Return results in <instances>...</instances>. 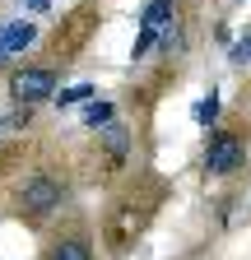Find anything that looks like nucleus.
Masks as SVG:
<instances>
[{
  "mask_svg": "<svg viewBox=\"0 0 251 260\" xmlns=\"http://www.w3.org/2000/svg\"><path fill=\"white\" fill-rule=\"evenodd\" d=\"M168 28H177L172 23V0H149V5H144V23H140V38H135V56H144L153 42H163V32Z\"/></svg>",
  "mask_w": 251,
  "mask_h": 260,
  "instance_id": "2",
  "label": "nucleus"
},
{
  "mask_svg": "<svg viewBox=\"0 0 251 260\" xmlns=\"http://www.w3.org/2000/svg\"><path fill=\"white\" fill-rule=\"evenodd\" d=\"M51 260H93V255H88L84 242H60V246L51 251Z\"/></svg>",
  "mask_w": 251,
  "mask_h": 260,
  "instance_id": "7",
  "label": "nucleus"
},
{
  "mask_svg": "<svg viewBox=\"0 0 251 260\" xmlns=\"http://www.w3.org/2000/svg\"><path fill=\"white\" fill-rule=\"evenodd\" d=\"M5 56H10V51H5V38H0V60H5Z\"/></svg>",
  "mask_w": 251,
  "mask_h": 260,
  "instance_id": "13",
  "label": "nucleus"
},
{
  "mask_svg": "<svg viewBox=\"0 0 251 260\" xmlns=\"http://www.w3.org/2000/svg\"><path fill=\"white\" fill-rule=\"evenodd\" d=\"M19 205H23V214H51V209L60 205V181H51V177H33V181L23 186Z\"/></svg>",
  "mask_w": 251,
  "mask_h": 260,
  "instance_id": "4",
  "label": "nucleus"
},
{
  "mask_svg": "<svg viewBox=\"0 0 251 260\" xmlns=\"http://www.w3.org/2000/svg\"><path fill=\"white\" fill-rule=\"evenodd\" d=\"M0 38H5V51L14 56V51H28V47H33V38H38V28L33 23H5V28H0Z\"/></svg>",
  "mask_w": 251,
  "mask_h": 260,
  "instance_id": "5",
  "label": "nucleus"
},
{
  "mask_svg": "<svg viewBox=\"0 0 251 260\" xmlns=\"http://www.w3.org/2000/svg\"><path fill=\"white\" fill-rule=\"evenodd\" d=\"M10 93L19 98L23 107H33V103H42V98H51V93H56V70H47V65L19 70V75L10 79Z\"/></svg>",
  "mask_w": 251,
  "mask_h": 260,
  "instance_id": "1",
  "label": "nucleus"
},
{
  "mask_svg": "<svg viewBox=\"0 0 251 260\" xmlns=\"http://www.w3.org/2000/svg\"><path fill=\"white\" fill-rule=\"evenodd\" d=\"M237 162H242V140L237 135H214L209 140V149H205V172L209 177H228V172H237Z\"/></svg>",
  "mask_w": 251,
  "mask_h": 260,
  "instance_id": "3",
  "label": "nucleus"
},
{
  "mask_svg": "<svg viewBox=\"0 0 251 260\" xmlns=\"http://www.w3.org/2000/svg\"><path fill=\"white\" fill-rule=\"evenodd\" d=\"M228 56H233V65H246V60H251V32L233 42V51H228Z\"/></svg>",
  "mask_w": 251,
  "mask_h": 260,
  "instance_id": "10",
  "label": "nucleus"
},
{
  "mask_svg": "<svg viewBox=\"0 0 251 260\" xmlns=\"http://www.w3.org/2000/svg\"><path fill=\"white\" fill-rule=\"evenodd\" d=\"M28 10H38V14H42V10H51V0H28Z\"/></svg>",
  "mask_w": 251,
  "mask_h": 260,
  "instance_id": "12",
  "label": "nucleus"
},
{
  "mask_svg": "<svg viewBox=\"0 0 251 260\" xmlns=\"http://www.w3.org/2000/svg\"><path fill=\"white\" fill-rule=\"evenodd\" d=\"M88 93H93V84H75V88H60V107H70V103H84Z\"/></svg>",
  "mask_w": 251,
  "mask_h": 260,
  "instance_id": "9",
  "label": "nucleus"
},
{
  "mask_svg": "<svg viewBox=\"0 0 251 260\" xmlns=\"http://www.w3.org/2000/svg\"><path fill=\"white\" fill-rule=\"evenodd\" d=\"M112 116H116L112 103H88L84 107V125H93V130H98V125H112Z\"/></svg>",
  "mask_w": 251,
  "mask_h": 260,
  "instance_id": "6",
  "label": "nucleus"
},
{
  "mask_svg": "<svg viewBox=\"0 0 251 260\" xmlns=\"http://www.w3.org/2000/svg\"><path fill=\"white\" fill-rule=\"evenodd\" d=\"M107 149H112V162H121V153H125V130H112V135H107Z\"/></svg>",
  "mask_w": 251,
  "mask_h": 260,
  "instance_id": "11",
  "label": "nucleus"
},
{
  "mask_svg": "<svg viewBox=\"0 0 251 260\" xmlns=\"http://www.w3.org/2000/svg\"><path fill=\"white\" fill-rule=\"evenodd\" d=\"M196 121H200V125H214V121H218V93H209L205 103H196Z\"/></svg>",
  "mask_w": 251,
  "mask_h": 260,
  "instance_id": "8",
  "label": "nucleus"
}]
</instances>
